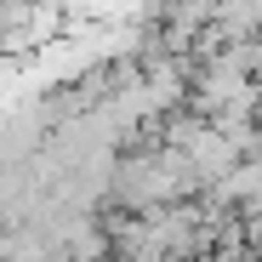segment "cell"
I'll return each instance as SVG.
<instances>
[{"instance_id": "cell-1", "label": "cell", "mask_w": 262, "mask_h": 262, "mask_svg": "<svg viewBox=\"0 0 262 262\" xmlns=\"http://www.w3.org/2000/svg\"><path fill=\"white\" fill-rule=\"evenodd\" d=\"M183 160H188V171H194V183L205 188V183H216V177H223V171H228L239 154L228 148V137H223L211 120H200L188 137H183Z\"/></svg>"}, {"instance_id": "cell-2", "label": "cell", "mask_w": 262, "mask_h": 262, "mask_svg": "<svg viewBox=\"0 0 262 262\" xmlns=\"http://www.w3.org/2000/svg\"><path fill=\"white\" fill-rule=\"evenodd\" d=\"M239 245L251 256H262V211H239Z\"/></svg>"}, {"instance_id": "cell-3", "label": "cell", "mask_w": 262, "mask_h": 262, "mask_svg": "<svg viewBox=\"0 0 262 262\" xmlns=\"http://www.w3.org/2000/svg\"><path fill=\"white\" fill-rule=\"evenodd\" d=\"M183 262H200V256H183Z\"/></svg>"}]
</instances>
